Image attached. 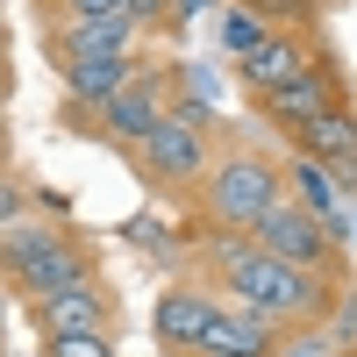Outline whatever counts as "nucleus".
Segmentation results:
<instances>
[{"label":"nucleus","mask_w":357,"mask_h":357,"mask_svg":"<svg viewBox=\"0 0 357 357\" xmlns=\"http://www.w3.org/2000/svg\"><path fill=\"white\" fill-rule=\"evenodd\" d=\"M178 257H186V272H193L200 286H215L222 301L250 307V314L286 321L293 336H321V329L350 307V286H343V279H321V272H307V264L272 257L250 229L178 236Z\"/></svg>","instance_id":"obj_1"},{"label":"nucleus","mask_w":357,"mask_h":357,"mask_svg":"<svg viewBox=\"0 0 357 357\" xmlns=\"http://www.w3.org/2000/svg\"><path fill=\"white\" fill-rule=\"evenodd\" d=\"M86 279H107V250L86 222H72V207L50 200V207H29L15 229H0V293L15 307Z\"/></svg>","instance_id":"obj_2"},{"label":"nucleus","mask_w":357,"mask_h":357,"mask_svg":"<svg viewBox=\"0 0 357 357\" xmlns=\"http://www.w3.org/2000/svg\"><path fill=\"white\" fill-rule=\"evenodd\" d=\"M293 165L279 151H257V143H222L215 165L200 172V186L178 200V236H207V229H250L264 207L286 193Z\"/></svg>","instance_id":"obj_3"},{"label":"nucleus","mask_w":357,"mask_h":357,"mask_svg":"<svg viewBox=\"0 0 357 357\" xmlns=\"http://www.w3.org/2000/svg\"><path fill=\"white\" fill-rule=\"evenodd\" d=\"M229 143V129L207 114L193 93H178V107L165 114V122H151L129 151H122V165H129V178L143 186V200H165V207H178L193 186H200V172L215 165V151Z\"/></svg>","instance_id":"obj_4"},{"label":"nucleus","mask_w":357,"mask_h":357,"mask_svg":"<svg viewBox=\"0 0 357 357\" xmlns=\"http://www.w3.org/2000/svg\"><path fill=\"white\" fill-rule=\"evenodd\" d=\"M178 93H186V65H178L172 50H158L122 93H107V100H93V107H50V129L72 136V143H100V151L122 158L151 122H165V114L178 107Z\"/></svg>","instance_id":"obj_5"},{"label":"nucleus","mask_w":357,"mask_h":357,"mask_svg":"<svg viewBox=\"0 0 357 357\" xmlns=\"http://www.w3.org/2000/svg\"><path fill=\"white\" fill-rule=\"evenodd\" d=\"M250 236H257L272 257L307 264V272L343 279V286H350V250H343V236H336V222H329V207H314L307 193H293V178H286V193L250 222Z\"/></svg>","instance_id":"obj_6"},{"label":"nucleus","mask_w":357,"mask_h":357,"mask_svg":"<svg viewBox=\"0 0 357 357\" xmlns=\"http://www.w3.org/2000/svg\"><path fill=\"white\" fill-rule=\"evenodd\" d=\"M343 100H357V79L336 65V50H329V57H314L301 79L272 86V93H250V114L272 136H286L293 122H307V114H321V107H343Z\"/></svg>","instance_id":"obj_7"},{"label":"nucleus","mask_w":357,"mask_h":357,"mask_svg":"<svg viewBox=\"0 0 357 357\" xmlns=\"http://www.w3.org/2000/svg\"><path fill=\"white\" fill-rule=\"evenodd\" d=\"M22 321H29L36 336H65V329H114V336H122L129 301H122V286H114V279H86V286L43 293V301H22Z\"/></svg>","instance_id":"obj_8"},{"label":"nucleus","mask_w":357,"mask_h":357,"mask_svg":"<svg viewBox=\"0 0 357 357\" xmlns=\"http://www.w3.org/2000/svg\"><path fill=\"white\" fill-rule=\"evenodd\" d=\"M314 57H329V36H301V29H264L250 50H236V57H229V72H236V86H243V100H250V93H272V86L301 79Z\"/></svg>","instance_id":"obj_9"},{"label":"nucleus","mask_w":357,"mask_h":357,"mask_svg":"<svg viewBox=\"0 0 357 357\" xmlns=\"http://www.w3.org/2000/svg\"><path fill=\"white\" fill-rule=\"evenodd\" d=\"M36 50H43V65L50 72H65V65H86V57H107V50H158L129 15H86V22H50L36 29Z\"/></svg>","instance_id":"obj_10"},{"label":"nucleus","mask_w":357,"mask_h":357,"mask_svg":"<svg viewBox=\"0 0 357 357\" xmlns=\"http://www.w3.org/2000/svg\"><path fill=\"white\" fill-rule=\"evenodd\" d=\"M293 336L286 321H272V314H250V307H236V301H222L215 307V321H207V336L193 343V350H207V357H293Z\"/></svg>","instance_id":"obj_11"},{"label":"nucleus","mask_w":357,"mask_h":357,"mask_svg":"<svg viewBox=\"0 0 357 357\" xmlns=\"http://www.w3.org/2000/svg\"><path fill=\"white\" fill-rule=\"evenodd\" d=\"M215 307H222L215 286H200L193 272L172 279V286L158 293V307H151V336H158V350H193V343L207 336V321H215Z\"/></svg>","instance_id":"obj_12"},{"label":"nucleus","mask_w":357,"mask_h":357,"mask_svg":"<svg viewBox=\"0 0 357 357\" xmlns=\"http://www.w3.org/2000/svg\"><path fill=\"white\" fill-rule=\"evenodd\" d=\"M151 57L158 50H107V57H86V65H65L57 72V107H93L107 93H122Z\"/></svg>","instance_id":"obj_13"},{"label":"nucleus","mask_w":357,"mask_h":357,"mask_svg":"<svg viewBox=\"0 0 357 357\" xmlns=\"http://www.w3.org/2000/svg\"><path fill=\"white\" fill-rule=\"evenodd\" d=\"M279 143H286L293 158H307V165H336V158H350V151H357V100L321 107V114H307V122H293Z\"/></svg>","instance_id":"obj_14"},{"label":"nucleus","mask_w":357,"mask_h":357,"mask_svg":"<svg viewBox=\"0 0 357 357\" xmlns=\"http://www.w3.org/2000/svg\"><path fill=\"white\" fill-rule=\"evenodd\" d=\"M272 29H301V36H329V0H243Z\"/></svg>","instance_id":"obj_15"},{"label":"nucleus","mask_w":357,"mask_h":357,"mask_svg":"<svg viewBox=\"0 0 357 357\" xmlns=\"http://www.w3.org/2000/svg\"><path fill=\"white\" fill-rule=\"evenodd\" d=\"M36 357H122L114 329H65V336H36Z\"/></svg>","instance_id":"obj_16"},{"label":"nucleus","mask_w":357,"mask_h":357,"mask_svg":"<svg viewBox=\"0 0 357 357\" xmlns=\"http://www.w3.org/2000/svg\"><path fill=\"white\" fill-rule=\"evenodd\" d=\"M129 22L151 43H186V15H178V0H129Z\"/></svg>","instance_id":"obj_17"},{"label":"nucleus","mask_w":357,"mask_h":357,"mask_svg":"<svg viewBox=\"0 0 357 357\" xmlns=\"http://www.w3.org/2000/svg\"><path fill=\"white\" fill-rule=\"evenodd\" d=\"M215 15H222V50H229V57H236V50H250V43L264 36V29H272L257 8H243V0H222Z\"/></svg>","instance_id":"obj_18"},{"label":"nucleus","mask_w":357,"mask_h":357,"mask_svg":"<svg viewBox=\"0 0 357 357\" xmlns=\"http://www.w3.org/2000/svg\"><path fill=\"white\" fill-rule=\"evenodd\" d=\"M29 15H36V29H50V22H86V15H129V0H29Z\"/></svg>","instance_id":"obj_19"},{"label":"nucleus","mask_w":357,"mask_h":357,"mask_svg":"<svg viewBox=\"0 0 357 357\" xmlns=\"http://www.w3.org/2000/svg\"><path fill=\"white\" fill-rule=\"evenodd\" d=\"M29 207H43V193L36 186H29V178L8 165V172H0V229H15L22 215H29Z\"/></svg>","instance_id":"obj_20"},{"label":"nucleus","mask_w":357,"mask_h":357,"mask_svg":"<svg viewBox=\"0 0 357 357\" xmlns=\"http://www.w3.org/2000/svg\"><path fill=\"white\" fill-rule=\"evenodd\" d=\"M15 100V57H8V36H0V107Z\"/></svg>","instance_id":"obj_21"},{"label":"nucleus","mask_w":357,"mask_h":357,"mask_svg":"<svg viewBox=\"0 0 357 357\" xmlns=\"http://www.w3.org/2000/svg\"><path fill=\"white\" fill-rule=\"evenodd\" d=\"M215 8H222V0H178V15H186V22H193V15H215Z\"/></svg>","instance_id":"obj_22"},{"label":"nucleus","mask_w":357,"mask_h":357,"mask_svg":"<svg viewBox=\"0 0 357 357\" xmlns=\"http://www.w3.org/2000/svg\"><path fill=\"white\" fill-rule=\"evenodd\" d=\"M8 165H15V143H0V172H8Z\"/></svg>","instance_id":"obj_23"},{"label":"nucleus","mask_w":357,"mask_h":357,"mask_svg":"<svg viewBox=\"0 0 357 357\" xmlns=\"http://www.w3.org/2000/svg\"><path fill=\"white\" fill-rule=\"evenodd\" d=\"M0 143H15V129H8V107H0Z\"/></svg>","instance_id":"obj_24"},{"label":"nucleus","mask_w":357,"mask_h":357,"mask_svg":"<svg viewBox=\"0 0 357 357\" xmlns=\"http://www.w3.org/2000/svg\"><path fill=\"white\" fill-rule=\"evenodd\" d=\"M158 357H207V350H158Z\"/></svg>","instance_id":"obj_25"},{"label":"nucleus","mask_w":357,"mask_h":357,"mask_svg":"<svg viewBox=\"0 0 357 357\" xmlns=\"http://www.w3.org/2000/svg\"><path fill=\"white\" fill-rule=\"evenodd\" d=\"M336 357H357V343H343V350H336Z\"/></svg>","instance_id":"obj_26"},{"label":"nucleus","mask_w":357,"mask_h":357,"mask_svg":"<svg viewBox=\"0 0 357 357\" xmlns=\"http://www.w3.org/2000/svg\"><path fill=\"white\" fill-rule=\"evenodd\" d=\"M0 36H8V22H0Z\"/></svg>","instance_id":"obj_27"}]
</instances>
